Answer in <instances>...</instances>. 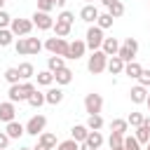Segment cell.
I'll use <instances>...</instances> for the list:
<instances>
[{
	"instance_id": "obj_7",
	"label": "cell",
	"mask_w": 150,
	"mask_h": 150,
	"mask_svg": "<svg viewBox=\"0 0 150 150\" xmlns=\"http://www.w3.org/2000/svg\"><path fill=\"white\" fill-rule=\"evenodd\" d=\"M45 127H47V117L45 115H33L28 122H26V134H30V136H40L42 131H45Z\"/></svg>"
},
{
	"instance_id": "obj_53",
	"label": "cell",
	"mask_w": 150,
	"mask_h": 150,
	"mask_svg": "<svg viewBox=\"0 0 150 150\" xmlns=\"http://www.w3.org/2000/svg\"><path fill=\"white\" fill-rule=\"evenodd\" d=\"M0 150H7V148H0Z\"/></svg>"
},
{
	"instance_id": "obj_3",
	"label": "cell",
	"mask_w": 150,
	"mask_h": 150,
	"mask_svg": "<svg viewBox=\"0 0 150 150\" xmlns=\"http://www.w3.org/2000/svg\"><path fill=\"white\" fill-rule=\"evenodd\" d=\"M45 47H47V52H49V54H56V56H63V59H68L70 42H68L66 38H59V35H54V38H49V40L45 42Z\"/></svg>"
},
{
	"instance_id": "obj_30",
	"label": "cell",
	"mask_w": 150,
	"mask_h": 150,
	"mask_svg": "<svg viewBox=\"0 0 150 150\" xmlns=\"http://www.w3.org/2000/svg\"><path fill=\"white\" fill-rule=\"evenodd\" d=\"M127 129H129V122H127V120H112V122H110V131L127 134Z\"/></svg>"
},
{
	"instance_id": "obj_50",
	"label": "cell",
	"mask_w": 150,
	"mask_h": 150,
	"mask_svg": "<svg viewBox=\"0 0 150 150\" xmlns=\"http://www.w3.org/2000/svg\"><path fill=\"white\" fill-rule=\"evenodd\" d=\"M2 7H5V0H0V9H2Z\"/></svg>"
},
{
	"instance_id": "obj_15",
	"label": "cell",
	"mask_w": 150,
	"mask_h": 150,
	"mask_svg": "<svg viewBox=\"0 0 150 150\" xmlns=\"http://www.w3.org/2000/svg\"><path fill=\"white\" fill-rule=\"evenodd\" d=\"M129 96H131V101H134V103H145V98H148V87L136 84V87H131Z\"/></svg>"
},
{
	"instance_id": "obj_1",
	"label": "cell",
	"mask_w": 150,
	"mask_h": 150,
	"mask_svg": "<svg viewBox=\"0 0 150 150\" xmlns=\"http://www.w3.org/2000/svg\"><path fill=\"white\" fill-rule=\"evenodd\" d=\"M33 91H35V84L28 82V80H23L21 84H19V82H16V84H9L7 96H9L12 103H16V101H28V96H30Z\"/></svg>"
},
{
	"instance_id": "obj_43",
	"label": "cell",
	"mask_w": 150,
	"mask_h": 150,
	"mask_svg": "<svg viewBox=\"0 0 150 150\" xmlns=\"http://www.w3.org/2000/svg\"><path fill=\"white\" fill-rule=\"evenodd\" d=\"M9 23H12V16H9L5 9H0V28H7Z\"/></svg>"
},
{
	"instance_id": "obj_29",
	"label": "cell",
	"mask_w": 150,
	"mask_h": 150,
	"mask_svg": "<svg viewBox=\"0 0 150 150\" xmlns=\"http://www.w3.org/2000/svg\"><path fill=\"white\" fill-rule=\"evenodd\" d=\"M28 103H30L33 108H40L42 103H47V98H45V94H42V91H38V89H35V91L28 96Z\"/></svg>"
},
{
	"instance_id": "obj_20",
	"label": "cell",
	"mask_w": 150,
	"mask_h": 150,
	"mask_svg": "<svg viewBox=\"0 0 150 150\" xmlns=\"http://www.w3.org/2000/svg\"><path fill=\"white\" fill-rule=\"evenodd\" d=\"M136 138H138V143H148L150 141V120H145L141 127H136Z\"/></svg>"
},
{
	"instance_id": "obj_4",
	"label": "cell",
	"mask_w": 150,
	"mask_h": 150,
	"mask_svg": "<svg viewBox=\"0 0 150 150\" xmlns=\"http://www.w3.org/2000/svg\"><path fill=\"white\" fill-rule=\"evenodd\" d=\"M103 40H105V38H103V28H101V26H96V23H94V26H89V28H87V40H84V42H87V47H89L91 52L101 49Z\"/></svg>"
},
{
	"instance_id": "obj_2",
	"label": "cell",
	"mask_w": 150,
	"mask_h": 150,
	"mask_svg": "<svg viewBox=\"0 0 150 150\" xmlns=\"http://www.w3.org/2000/svg\"><path fill=\"white\" fill-rule=\"evenodd\" d=\"M105 68H108V54H105L103 49L91 52V56H89V61H87V70H89L91 75H98V73H103Z\"/></svg>"
},
{
	"instance_id": "obj_14",
	"label": "cell",
	"mask_w": 150,
	"mask_h": 150,
	"mask_svg": "<svg viewBox=\"0 0 150 150\" xmlns=\"http://www.w3.org/2000/svg\"><path fill=\"white\" fill-rule=\"evenodd\" d=\"M54 82H56V84H70V82H73V70L66 68V66L59 68V70L54 73Z\"/></svg>"
},
{
	"instance_id": "obj_28",
	"label": "cell",
	"mask_w": 150,
	"mask_h": 150,
	"mask_svg": "<svg viewBox=\"0 0 150 150\" xmlns=\"http://www.w3.org/2000/svg\"><path fill=\"white\" fill-rule=\"evenodd\" d=\"M52 82H54V73H52L49 68H47V70H40V73H38V84H42V87H49Z\"/></svg>"
},
{
	"instance_id": "obj_40",
	"label": "cell",
	"mask_w": 150,
	"mask_h": 150,
	"mask_svg": "<svg viewBox=\"0 0 150 150\" xmlns=\"http://www.w3.org/2000/svg\"><path fill=\"white\" fill-rule=\"evenodd\" d=\"M56 19H59V21H63V23H70V26H73V21H75V14H73V12H68V9H63V12H61Z\"/></svg>"
},
{
	"instance_id": "obj_17",
	"label": "cell",
	"mask_w": 150,
	"mask_h": 150,
	"mask_svg": "<svg viewBox=\"0 0 150 150\" xmlns=\"http://www.w3.org/2000/svg\"><path fill=\"white\" fill-rule=\"evenodd\" d=\"M89 131H91V129H89L87 124H75V127L70 129V134H73V138H75L77 143H84L87 136H89Z\"/></svg>"
},
{
	"instance_id": "obj_27",
	"label": "cell",
	"mask_w": 150,
	"mask_h": 150,
	"mask_svg": "<svg viewBox=\"0 0 150 150\" xmlns=\"http://www.w3.org/2000/svg\"><path fill=\"white\" fill-rule=\"evenodd\" d=\"M19 75H21V80H30L33 75H35V68H33V63H19Z\"/></svg>"
},
{
	"instance_id": "obj_32",
	"label": "cell",
	"mask_w": 150,
	"mask_h": 150,
	"mask_svg": "<svg viewBox=\"0 0 150 150\" xmlns=\"http://www.w3.org/2000/svg\"><path fill=\"white\" fill-rule=\"evenodd\" d=\"M87 127H89L91 131H98V129L103 127V117H101V115H89V120H87Z\"/></svg>"
},
{
	"instance_id": "obj_25",
	"label": "cell",
	"mask_w": 150,
	"mask_h": 150,
	"mask_svg": "<svg viewBox=\"0 0 150 150\" xmlns=\"http://www.w3.org/2000/svg\"><path fill=\"white\" fill-rule=\"evenodd\" d=\"M112 21H115V16H112L110 12H103V14H98V19H96V26H101V28L105 30V28H110V26H112Z\"/></svg>"
},
{
	"instance_id": "obj_45",
	"label": "cell",
	"mask_w": 150,
	"mask_h": 150,
	"mask_svg": "<svg viewBox=\"0 0 150 150\" xmlns=\"http://www.w3.org/2000/svg\"><path fill=\"white\" fill-rule=\"evenodd\" d=\"M80 150H96V148H91L89 143H80Z\"/></svg>"
},
{
	"instance_id": "obj_41",
	"label": "cell",
	"mask_w": 150,
	"mask_h": 150,
	"mask_svg": "<svg viewBox=\"0 0 150 150\" xmlns=\"http://www.w3.org/2000/svg\"><path fill=\"white\" fill-rule=\"evenodd\" d=\"M38 9L40 12H52L54 9V0H38Z\"/></svg>"
},
{
	"instance_id": "obj_47",
	"label": "cell",
	"mask_w": 150,
	"mask_h": 150,
	"mask_svg": "<svg viewBox=\"0 0 150 150\" xmlns=\"http://www.w3.org/2000/svg\"><path fill=\"white\" fill-rule=\"evenodd\" d=\"M66 5V0H54V7H63Z\"/></svg>"
},
{
	"instance_id": "obj_38",
	"label": "cell",
	"mask_w": 150,
	"mask_h": 150,
	"mask_svg": "<svg viewBox=\"0 0 150 150\" xmlns=\"http://www.w3.org/2000/svg\"><path fill=\"white\" fill-rule=\"evenodd\" d=\"M14 49H16L19 56H26V54H28V42H26V38H19L16 45H14Z\"/></svg>"
},
{
	"instance_id": "obj_42",
	"label": "cell",
	"mask_w": 150,
	"mask_h": 150,
	"mask_svg": "<svg viewBox=\"0 0 150 150\" xmlns=\"http://www.w3.org/2000/svg\"><path fill=\"white\" fill-rule=\"evenodd\" d=\"M138 84L150 87V70H141V75H138Z\"/></svg>"
},
{
	"instance_id": "obj_51",
	"label": "cell",
	"mask_w": 150,
	"mask_h": 150,
	"mask_svg": "<svg viewBox=\"0 0 150 150\" xmlns=\"http://www.w3.org/2000/svg\"><path fill=\"white\" fill-rule=\"evenodd\" d=\"M21 150H33V148H21Z\"/></svg>"
},
{
	"instance_id": "obj_54",
	"label": "cell",
	"mask_w": 150,
	"mask_h": 150,
	"mask_svg": "<svg viewBox=\"0 0 150 150\" xmlns=\"http://www.w3.org/2000/svg\"><path fill=\"white\" fill-rule=\"evenodd\" d=\"M87 2H94V0H87Z\"/></svg>"
},
{
	"instance_id": "obj_46",
	"label": "cell",
	"mask_w": 150,
	"mask_h": 150,
	"mask_svg": "<svg viewBox=\"0 0 150 150\" xmlns=\"http://www.w3.org/2000/svg\"><path fill=\"white\" fill-rule=\"evenodd\" d=\"M33 150H52V148H47V145H42V143H38V148H33Z\"/></svg>"
},
{
	"instance_id": "obj_16",
	"label": "cell",
	"mask_w": 150,
	"mask_h": 150,
	"mask_svg": "<svg viewBox=\"0 0 150 150\" xmlns=\"http://www.w3.org/2000/svg\"><path fill=\"white\" fill-rule=\"evenodd\" d=\"M5 131L9 134V138H19V136H23V134H26V127H23L21 122H16V120H12V122H7V127H5Z\"/></svg>"
},
{
	"instance_id": "obj_52",
	"label": "cell",
	"mask_w": 150,
	"mask_h": 150,
	"mask_svg": "<svg viewBox=\"0 0 150 150\" xmlns=\"http://www.w3.org/2000/svg\"><path fill=\"white\" fill-rule=\"evenodd\" d=\"M148 150H150V141H148Z\"/></svg>"
},
{
	"instance_id": "obj_49",
	"label": "cell",
	"mask_w": 150,
	"mask_h": 150,
	"mask_svg": "<svg viewBox=\"0 0 150 150\" xmlns=\"http://www.w3.org/2000/svg\"><path fill=\"white\" fill-rule=\"evenodd\" d=\"M145 103H148V110H150V94H148V98H145Z\"/></svg>"
},
{
	"instance_id": "obj_23",
	"label": "cell",
	"mask_w": 150,
	"mask_h": 150,
	"mask_svg": "<svg viewBox=\"0 0 150 150\" xmlns=\"http://www.w3.org/2000/svg\"><path fill=\"white\" fill-rule=\"evenodd\" d=\"M70 28H73L70 23H63V21H59V19L54 21V33H56L59 38H68V35H70Z\"/></svg>"
},
{
	"instance_id": "obj_33",
	"label": "cell",
	"mask_w": 150,
	"mask_h": 150,
	"mask_svg": "<svg viewBox=\"0 0 150 150\" xmlns=\"http://www.w3.org/2000/svg\"><path fill=\"white\" fill-rule=\"evenodd\" d=\"M12 40H14V33H12L9 28H0V47L12 45Z\"/></svg>"
},
{
	"instance_id": "obj_12",
	"label": "cell",
	"mask_w": 150,
	"mask_h": 150,
	"mask_svg": "<svg viewBox=\"0 0 150 150\" xmlns=\"http://www.w3.org/2000/svg\"><path fill=\"white\" fill-rule=\"evenodd\" d=\"M16 115V105L12 101H0V120L2 122H12Z\"/></svg>"
},
{
	"instance_id": "obj_36",
	"label": "cell",
	"mask_w": 150,
	"mask_h": 150,
	"mask_svg": "<svg viewBox=\"0 0 150 150\" xmlns=\"http://www.w3.org/2000/svg\"><path fill=\"white\" fill-rule=\"evenodd\" d=\"M108 12H110V14L117 19V16H122V14H124V5H122L120 0H115L112 5H108Z\"/></svg>"
},
{
	"instance_id": "obj_26",
	"label": "cell",
	"mask_w": 150,
	"mask_h": 150,
	"mask_svg": "<svg viewBox=\"0 0 150 150\" xmlns=\"http://www.w3.org/2000/svg\"><path fill=\"white\" fill-rule=\"evenodd\" d=\"M66 63H63V56H56V54H52L49 59H47V68L52 70V73H56L59 68H63Z\"/></svg>"
},
{
	"instance_id": "obj_22",
	"label": "cell",
	"mask_w": 150,
	"mask_h": 150,
	"mask_svg": "<svg viewBox=\"0 0 150 150\" xmlns=\"http://www.w3.org/2000/svg\"><path fill=\"white\" fill-rule=\"evenodd\" d=\"M38 143H42V145H47V148H52V150L59 145V143H56V136H54L52 131H42V134L38 136Z\"/></svg>"
},
{
	"instance_id": "obj_9",
	"label": "cell",
	"mask_w": 150,
	"mask_h": 150,
	"mask_svg": "<svg viewBox=\"0 0 150 150\" xmlns=\"http://www.w3.org/2000/svg\"><path fill=\"white\" fill-rule=\"evenodd\" d=\"M30 19H33V23H35L40 30H49V28H54V19L49 16V12H40V9H38Z\"/></svg>"
},
{
	"instance_id": "obj_37",
	"label": "cell",
	"mask_w": 150,
	"mask_h": 150,
	"mask_svg": "<svg viewBox=\"0 0 150 150\" xmlns=\"http://www.w3.org/2000/svg\"><path fill=\"white\" fill-rule=\"evenodd\" d=\"M127 122H129L131 127H141V124L145 122V117H143V112H136V110H134V112L127 117Z\"/></svg>"
},
{
	"instance_id": "obj_10",
	"label": "cell",
	"mask_w": 150,
	"mask_h": 150,
	"mask_svg": "<svg viewBox=\"0 0 150 150\" xmlns=\"http://www.w3.org/2000/svg\"><path fill=\"white\" fill-rule=\"evenodd\" d=\"M98 14H101V12H98V9H96V5H91V2H89V5H84V7L80 9V19H82V21H87V23H96Z\"/></svg>"
},
{
	"instance_id": "obj_18",
	"label": "cell",
	"mask_w": 150,
	"mask_h": 150,
	"mask_svg": "<svg viewBox=\"0 0 150 150\" xmlns=\"http://www.w3.org/2000/svg\"><path fill=\"white\" fill-rule=\"evenodd\" d=\"M101 49H103L108 56H117V52H120V42H117L115 38H105L103 45H101Z\"/></svg>"
},
{
	"instance_id": "obj_34",
	"label": "cell",
	"mask_w": 150,
	"mask_h": 150,
	"mask_svg": "<svg viewBox=\"0 0 150 150\" xmlns=\"http://www.w3.org/2000/svg\"><path fill=\"white\" fill-rule=\"evenodd\" d=\"M5 80H7L9 84H16V82L21 80V75H19V68H7V70H5Z\"/></svg>"
},
{
	"instance_id": "obj_35",
	"label": "cell",
	"mask_w": 150,
	"mask_h": 150,
	"mask_svg": "<svg viewBox=\"0 0 150 150\" xmlns=\"http://www.w3.org/2000/svg\"><path fill=\"white\" fill-rule=\"evenodd\" d=\"M56 150H80V143L75 138H68V141H61L56 145Z\"/></svg>"
},
{
	"instance_id": "obj_21",
	"label": "cell",
	"mask_w": 150,
	"mask_h": 150,
	"mask_svg": "<svg viewBox=\"0 0 150 150\" xmlns=\"http://www.w3.org/2000/svg\"><path fill=\"white\" fill-rule=\"evenodd\" d=\"M141 70H143V66H141L138 61H129V63H124V75H129V77H134V80H138Z\"/></svg>"
},
{
	"instance_id": "obj_11",
	"label": "cell",
	"mask_w": 150,
	"mask_h": 150,
	"mask_svg": "<svg viewBox=\"0 0 150 150\" xmlns=\"http://www.w3.org/2000/svg\"><path fill=\"white\" fill-rule=\"evenodd\" d=\"M84 52H87V42H84V40H73V42H70L68 59L77 61V59H82V56H84Z\"/></svg>"
},
{
	"instance_id": "obj_31",
	"label": "cell",
	"mask_w": 150,
	"mask_h": 150,
	"mask_svg": "<svg viewBox=\"0 0 150 150\" xmlns=\"http://www.w3.org/2000/svg\"><path fill=\"white\" fill-rule=\"evenodd\" d=\"M26 42H28V54H40L42 52V42L38 38H26Z\"/></svg>"
},
{
	"instance_id": "obj_48",
	"label": "cell",
	"mask_w": 150,
	"mask_h": 150,
	"mask_svg": "<svg viewBox=\"0 0 150 150\" xmlns=\"http://www.w3.org/2000/svg\"><path fill=\"white\" fill-rule=\"evenodd\" d=\"M101 2H103V5H105V7H108V5H112V2H115V0H101Z\"/></svg>"
},
{
	"instance_id": "obj_13",
	"label": "cell",
	"mask_w": 150,
	"mask_h": 150,
	"mask_svg": "<svg viewBox=\"0 0 150 150\" xmlns=\"http://www.w3.org/2000/svg\"><path fill=\"white\" fill-rule=\"evenodd\" d=\"M105 70L110 75H120V73H124V61L120 56H108V68Z\"/></svg>"
},
{
	"instance_id": "obj_5",
	"label": "cell",
	"mask_w": 150,
	"mask_h": 150,
	"mask_svg": "<svg viewBox=\"0 0 150 150\" xmlns=\"http://www.w3.org/2000/svg\"><path fill=\"white\" fill-rule=\"evenodd\" d=\"M136 52H138V42H136L134 38H127V40L120 45V52H117V56H120L124 63H129V61H134Z\"/></svg>"
},
{
	"instance_id": "obj_44",
	"label": "cell",
	"mask_w": 150,
	"mask_h": 150,
	"mask_svg": "<svg viewBox=\"0 0 150 150\" xmlns=\"http://www.w3.org/2000/svg\"><path fill=\"white\" fill-rule=\"evenodd\" d=\"M9 141H12V138H9V134H7V131H0V148H7V145H9Z\"/></svg>"
},
{
	"instance_id": "obj_8",
	"label": "cell",
	"mask_w": 150,
	"mask_h": 150,
	"mask_svg": "<svg viewBox=\"0 0 150 150\" xmlns=\"http://www.w3.org/2000/svg\"><path fill=\"white\" fill-rule=\"evenodd\" d=\"M33 21L30 19H12V23H9V30L14 33V35H19V38H23V35H28L30 30H33Z\"/></svg>"
},
{
	"instance_id": "obj_24",
	"label": "cell",
	"mask_w": 150,
	"mask_h": 150,
	"mask_svg": "<svg viewBox=\"0 0 150 150\" xmlns=\"http://www.w3.org/2000/svg\"><path fill=\"white\" fill-rule=\"evenodd\" d=\"M84 143H89L91 148H96V150H98V148L103 145V134H101V131H89V136H87V141H84Z\"/></svg>"
},
{
	"instance_id": "obj_19",
	"label": "cell",
	"mask_w": 150,
	"mask_h": 150,
	"mask_svg": "<svg viewBox=\"0 0 150 150\" xmlns=\"http://www.w3.org/2000/svg\"><path fill=\"white\" fill-rule=\"evenodd\" d=\"M45 98H47L49 105H59V103L63 101V91H61L59 87H52L49 91H45Z\"/></svg>"
},
{
	"instance_id": "obj_39",
	"label": "cell",
	"mask_w": 150,
	"mask_h": 150,
	"mask_svg": "<svg viewBox=\"0 0 150 150\" xmlns=\"http://www.w3.org/2000/svg\"><path fill=\"white\" fill-rule=\"evenodd\" d=\"M124 150H141V143L136 136H127L124 138Z\"/></svg>"
},
{
	"instance_id": "obj_6",
	"label": "cell",
	"mask_w": 150,
	"mask_h": 150,
	"mask_svg": "<svg viewBox=\"0 0 150 150\" xmlns=\"http://www.w3.org/2000/svg\"><path fill=\"white\" fill-rule=\"evenodd\" d=\"M101 108H103V96L101 94L91 91V94L84 96V110L89 115H101Z\"/></svg>"
}]
</instances>
